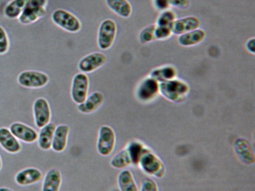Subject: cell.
Instances as JSON below:
<instances>
[{
  "instance_id": "6da1fadb",
  "label": "cell",
  "mask_w": 255,
  "mask_h": 191,
  "mask_svg": "<svg viewBox=\"0 0 255 191\" xmlns=\"http://www.w3.org/2000/svg\"><path fill=\"white\" fill-rule=\"evenodd\" d=\"M189 92V84L177 78L159 83V94L170 102L182 103L187 99Z\"/></svg>"
},
{
  "instance_id": "7a4b0ae2",
  "label": "cell",
  "mask_w": 255,
  "mask_h": 191,
  "mask_svg": "<svg viewBox=\"0 0 255 191\" xmlns=\"http://www.w3.org/2000/svg\"><path fill=\"white\" fill-rule=\"evenodd\" d=\"M138 165L145 174L155 178H163L166 174L164 164L150 149L142 155Z\"/></svg>"
},
{
  "instance_id": "3957f363",
  "label": "cell",
  "mask_w": 255,
  "mask_h": 191,
  "mask_svg": "<svg viewBox=\"0 0 255 191\" xmlns=\"http://www.w3.org/2000/svg\"><path fill=\"white\" fill-rule=\"evenodd\" d=\"M48 0H28L23 12L19 16V22L23 25L34 23L46 15Z\"/></svg>"
},
{
  "instance_id": "277c9868",
  "label": "cell",
  "mask_w": 255,
  "mask_h": 191,
  "mask_svg": "<svg viewBox=\"0 0 255 191\" xmlns=\"http://www.w3.org/2000/svg\"><path fill=\"white\" fill-rule=\"evenodd\" d=\"M116 135L109 125H102L98 132L97 149L102 156H109L113 153L116 146Z\"/></svg>"
},
{
  "instance_id": "5b68a950",
  "label": "cell",
  "mask_w": 255,
  "mask_h": 191,
  "mask_svg": "<svg viewBox=\"0 0 255 191\" xmlns=\"http://www.w3.org/2000/svg\"><path fill=\"white\" fill-rule=\"evenodd\" d=\"M118 33L116 22L112 19H105L101 22L98 30V44L101 50H108L113 46Z\"/></svg>"
},
{
  "instance_id": "8992f818",
  "label": "cell",
  "mask_w": 255,
  "mask_h": 191,
  "mask_svg": "<svg viewBox=\"0 0 255 191\" xmlns=\"http://www.w3.org/2000/svg\"><path fill=\"white\" fill-rule=\"evenodd\" d=\"M52 18L55 25L71 33H76L81 30V24L79 19L65 10H55L52 13Z\"/></svg>"
},
{
  "instance_id": "52a82bcc",
  "label": "cell",
  "mask_w": 255,
  "mask_h": 191,
  "mask_svg": "<svg viewBox=\"0 0 255 191\" xmlns=\"http://www.w3.org/2000/svg\"><path fill=\"white\" fill-rule=\"evenodd\" d=\"M159 94V83L149 76L141 81L136 91V98L143 103L154 100Z\"/></svg>"
},
{
  "instance_id": "ba28073f",
  "label": "cell",
  "mask_w": 255,
  "mask_h": 191,
  "mask_svg": "<svg viewBox=\"0 0 255 191\" xmlns=\"http://www.w3.org/2000/svg\"><path fill=\"white\" fill-rule=\"evenodd\" d=\"M49 82V78L45 73L40 71H26L18 76L19 85L29 89H39L46 86Z\"/></svg>"
},
{
  "instance_id": "9c48e42d",
  "label": "cell",
  "mask_w": 255,
  "mask_h": 191,
  "mask_svg": "<svg viewBox=\"0 0 255 191\" xmlns=\"http://www.w3.org/2000/svg\"><path fill=\"white\" fill-rule=\"evenodd\" d=\"M89 90V78L86 74L79 73L74 77L71 84V95L72 100L79 104L85 102L88 97Z\"/></svg>"
},
{
  "instance_id": "30bf717a",
  "label": "cell",
  "mask_w": 255,
  "mask_h": 191,
  "mask_svg": "<svg viewBox=\"0 0 255 191\" xmlns=\"http://www.w3.org/2000/svg\"><path fill=\"white\" fill-rule=\"evenodd\" d=\"M35 123L39 129L51 122L52 112L49 103L45 98H38L33 104Z\"/></svg>"
},
{
  "instance_id": "8fae6325",
  "label": "cell",
  "mask_w": 255,
  "mask_h": 191,
  "mask_svg": "<svg viewBox=\"0 0 255 191\" xmlns=\"http://www.w3.org/2000/svg\"><path fill=\"white\" fill-rule=\"evenodd\" d=\"M106 62V55L100 52L91 53L79 61L78 69L84 74H90L103 67Z\"/></svg>"
},
{
  "instance_id": "7c38bea8",
  "label": "cell",
  "mask_w": 255,
  "mask_h": 191,
  "mask_svg": "<svg viewBox=\"0 0 255 191\" xmlns=\"http://www.w3.org/2000/svg\"><path fill=\"white\" fill-rule=\"evenodd\" d=\"M9 130L18 141L25 143H34L38 140V133L36 131L22 122H14L10 125Z\"/></svg>"
},
{
  "instance_id": "4fadbf2b",
  "label": "cell",
  "mask_w": 255,
  "mask_h": 191,
  "mask_svg": "<svg viewBox=\"0 0 255 191\" xmlns=\"http://www.w3.org/2000/svg\"><path fill=\"white\" fill-rule=\"evenodd\" d=\"M201 25L200 20L196 16H187L176 19L171 25L172 34L181 35L198 29Z\"/></svg>"
},
{
  "instance_id": "5bb4252c",
  "label": "cell",
  "mask_w": 255,
  "mask_h": 191,
  "mask_svg": "<svg viewBox=\"0 0 255 191\" xmlns=\"http://www.w3.org/2000/svg\"><path fill=\"white\" fill-rule=\"evenodd\" d=\"M43 175L38 168H27L20 171L15 177L17 185L20 186H29L42 181Z\"/></svg>"
},
{
  "instance_id": "9a60e30c",
  "label": "cell",
  "mask_w": 255,
  "mask_h": 191,
  "mask_svg": "<svg viewBox=\"0 0 255 191\" xmlns=\"http://www.w3.org/2000/svg\"><path fill=\"white\" fill-rule=\"evenodd\" d=\"M0 146L10 154H17L22 150L19 141L5 127L0 128Z\"/></svg>"
},
{
  "instance_id": "2e32d148",
  "label": "cell",
  "mask_w": 255,
  "mask_h": 191,
  "mask_svg": "<svg viewBox=\"0 0 255 191\" xmlns=\"http://www.w3.org/2000/svg\"><path fill=\"white\" fill-rule=\"evenodd\" d=\"M105 100V95L102 93H93L87 97L85 102L78 105V111L84 114L93 113L101 107Z\"/></svg>"
},
{
  "instance_id": "e0dca14e",
  "label": "cell",
  "mask_w": 255,
  "mask_h": 191,
  "mask_svg": "<svg viewBox=\"0 0 255 191\" xmlns=\"http://www.w3.org/2000/svg\"><path fill=\"white\" fill-rule=\"evenodd\" d=\"M69 132L70 128L68 125H59L56 126L52 145V149L54 152L61 153L65 150L68 145Z\"/></svg>"
},
{
  "instance_id": "ac0fdd59",
  "label": "cell",
  "mask_w": 255,
  "mask_h": 191,
  "mask_svg": "<svg viewBox=\"0 0 255 191\" xmlns=\"http://www.w3.org/2000/svg\"><path fill=\"white\" fill-rule=\"evenodd\" d=\"M236 154L242 162L248 165L255 163V155L252 145L246 139L239 138L234 144Z\"/></svg>"
},
{
  "instance_id": "d6986e66",
  "label": "cell",
  "mask_w": 255,
  "mask_h": 191,
  "mask_svg": "<svg viewBox=\"0 0 255 191\" xmlns=\"http://www.w3.org/2000/svg\"><path fill=\"white\" fill-rule=\"evenodd\" d=\"M56 125L53 122H49L42 127L38 134V144L43 151H48L52 148V141L55 135Z\"/></svg>"
},
{
  "instance_id": "ffe728a7",
  "label": "cell",
  "mask_w": 255,
  "mask_h": 191,
  "mask_svg": "<svg viewBox=\"0 0 255 191\" xmlns=\"http://www.w3.org/2000/svg\"><path fill=\"white\" fill-rule=\"evenodd\" d=\"M206 33L204 30L198 28L187 33L179 35L178 42L183 47H192L199 45L206 39Z\"/></svg>"
},
{
  "instance_id": "44dd1931",
  "label": "cell",
  "mask_w": 255,
  "mask_h": 191,
  "mask_svg": "<svg viewBox=\"0 0 255 191\" xmlns=\"http://www.w3.org/2000/svg\"><path fill=\"white\" fill-rule=\"evenodd\" d=\"M62 184V175L58 170L51 169L44 178L42 191H60Z\"/></svg>"
},
{
  "instance_id": "7402d4cb",
  "label": "cell",
  "mask_w": 255,
  "mask_h": 191,
  "mask_svg": "<svg viewBox=\"0 0 255 191\" xmlns=\"http://www.w3.org/2000/svg\"><path fill=\"white\" fill-rule=\"evenodd\" d=\"M178 71L174 66L166 65L152 70L149 77L156 80L159 83L166 82L177 78Z\"/></svg>"
},
{
  "instance_id": "603a6c76",
  "label": "cell",
  "mask_w": 255,
  "mask_h": 191,
  "mask_svg": "<svg viewBox=\"0 0 255 191\" xmlns=\"http://www.w3.org/2000/svg\"><path fill=\"white\" fill-rule=\"evenodd\" d=\"M110 9L121 18H128L132 15V8L128 0H106Z\"/></svg>"
},
{
  "instance_id": "cb8c5ba5",
  "label": "cell",
  "mask_w": 255,
  "mask_h": 191,
  "mask_svg": "<svg viewBox=\"0 0 255 191\" xmlns=\"http://www.w3.org/2000/svg\"><path fill=\"white\" fill-rule=\"evenodd\" d=\"M118 183L121 191H139L133 175L128 170H124L119 174Z\"/></svg>"
},
{
  "instance_id": "d4e9b609",
  "label": "cell",
  "mask_w": 255,
  "mask_h": 191,
  "mask_svg": "<svg viewBox=\"0 0 255 191\" xmlns=\"http://www.w3.org/2000/svg\"><path fill=\"white\" fill-rule=\"evenodd\" d=\"M28 0H12L5 8V15L10 19L19 18L26 6Z\"/></svg>"
},
{
  "instance_id": "484cf974",
  "label": "cell",
  "mask_w": 255,
  "mask_h": 191,
  "mask_svg": "<svg viewBox=\"0 0 255 191\" xmlns=\"http://www.w3.org/2000/svg\"><path fill=\"white\" fill-rule=\"evenodd\" d=\"M111 165V166L116 168V169H124V168H128V167L132 165L129 155H128L127 151L125 150V148L112 158Z\"/></svg>"
},
{
  "instance_id": "4316f807",
  "label": "cell",
  "mask_w": 255,
  "mask_h": 191,
  "mask_svg": "<svg viewBox=\"0 0 255 191\" xmlns=\"http://www.w3.org/2000/svg\"><path fill=\"white\" fill-rule=\"evenodd\" d=\"M176 15L174 12H172L171 10L167 9L162 11L159 14V17L156 20V26H166L170 27L172 24L176 21Z\"/></svg>"
},
{
  "instance_id": "83f0119b",
  "label": "cell",
  "mask_w": 255,
  "mask_h": 191,
  "mask_svg": "<svg viewBox=\"0 0 255 191\" xmlns=\"http://www.w3.org/2000/svg\"><path fill=\"white\" fill-rule=\"evenodd\" d=\"M155 29L156 25H149L140 31L139 35V41L142 44H148L155 41Z\"/></svg>"
},
{
  "instance_id": "f1b7e54d",
  "label": "cell",
  "mask_w": 255,
  "mask_h": 191,
  "mask_svg": "<svg viewBox=\"0 0 255 191\" xmlns=\"http://www.w3.org/2000/svg\"><path fill=\"white\" fill-rule=\"evenodd\" d=\"M154 34L156 40H166L173 35L170 27L156 26V25Z\"/></svg>"
},
{
  "instance_id": "f546056e",
  "label": "cell",
  "mask_w": 255,
  "mask_h": 191,
  "mask_svg": "<svg viewBox=\"0 0 255 191\" xmlns=\"http://www.w3.org/2000/svg\"><path fill=\"white\" fill-rule=\"evenodd\" d=\"M9 47L8 36L2 27L0 26V55H4L8 51Z\"/></svg>"
},
{
  "instance_id": "4dcf8cb0",
  "label": "cell",
  "mask_w": 255,
  "mask_h": 191,
  "mask_svg": "<svg viewBox=\"0 0 255 191\" xmlns=\"http://www.w3.org/2000/svg\"><path fill=\"white\" fill-rule=\"evenodd\" d=\"M140 191H159L157 184L152 179H145L142 182Z\"/></svg>"
},
{
  "instance_id": "1f68e13d",
  "label": "cell",
  "mask_w": 255,
  "mask_h": 191,
  "mask_svg": "<svg viewBox=\"0 0 255 191\" xmlns=\"http://www.w3.org/2000/svg\"><path fill=\"white\" fill-rule=\"evenodd\" d=\"M190 5L189 0H169V5L178 8H187Z\"/></svg>"
},
{
  "instance_id": "d6a6232c",
  "label": "cell",
  "mask_w": 255,
  "mask_h": 191,
  "mask_svg": "<svg viewBox=\"0 0 255 191\" xmlns=\"http://www.w3.org/2000/svg\"><path fill=\"white\" fill-rule=\"evenodd\" d=\"M153 4H154L156 9L159 10L160 12L169 9L170 7L169 0H153Z\"/></svg>"
},
{
  "instance_id": "836d02e7",
  "label": "cell",
  "mask_w": 255,
  "mask_h": 191,
  "mask_svg": "<svg viewBox=\"0 0 255 191\" xmlns=\"http://www.w3.org/2000/svg\"><path fill=\"white\" fill-rule=\"evenodd\" d=\"M246 49L249 53L255 55V38H252L247 41L246 43Z\"/></svg>"
},
{
  "instance_id": "e575fe53",
  "label": "cell",
  "mask_w": 255,
  "mask_h": 191,
  "mask_svg": "<svg viewBox=\"0 0 255 191\" xmlns=\"http://www.w3.org/2000/svg\"><path fill=\"white\" fill-rule=\"evenodd\" d=\"M0 191H14L7 188H0Z\"/></svg>"
},
{
  "instance_id": "d590c367",
  "label": "cell",
  "mask_w": 255,
  "mask_h": 191,
  "mask_svg": "<svg viewBox=\"0 0 255 191\" xmlns=\"http://www.w3.org/2000/svg\"><path fill=\"white\" fill-rule=\"evenodd\" d=\"M2 159H1V157H0V171L2 169Z\"/></svg>"
}]
</instances>
